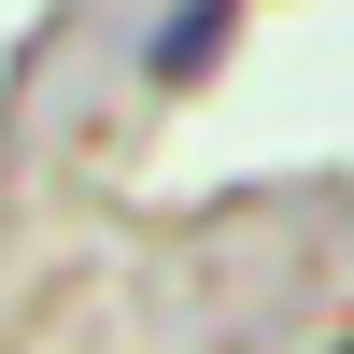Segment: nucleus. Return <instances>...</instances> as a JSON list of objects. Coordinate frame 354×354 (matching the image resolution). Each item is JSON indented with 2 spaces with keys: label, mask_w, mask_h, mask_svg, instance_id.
Wrapping results in <instances>:
<instances>
[{
  "label": "nucleus",
  "mask_w": 354,
  "mask_h": 354,
  "mask_svg": "<svg viewBox=\"0 0 354 354\" xmlns=\"http://www.w3.org/2000/svg\"><path fill=\"white\" fill-rule=\"evenodd\" d=\"M227 28H241V0H185V15H156V43H142V85H198L227 57Z\"/></svg>",
  "instance_id": "1"
}]
</instances>
